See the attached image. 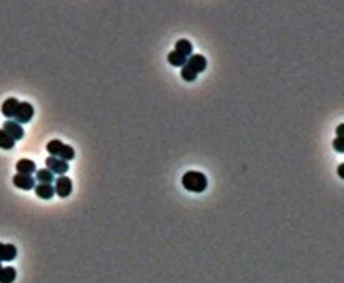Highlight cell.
Here are the masks:
<instances>
[{"instance_id":"15","label":"cell","mask_w":344,"mask_h":283,"mask_svg":"<svg viewBox=\"0 0 344 283\" xmlns=\"http://www.w3.org/2000/svg\"><path fill=\"white\" fill-rule=\"evenodd\" d=\"M16 279V270L13 267H2L0 270V283H13Z\"/></svg>"},{"instance_id":"23","label":"cell","mask_w":344,"mask_h":283,"mask_svg":"<svg viewBox=\"0 0 344 283\" xmlns=\"http://www.w3.org/2000/svg\"><path fill=\"white\" fill-rule=\"evenodd\" d=\"M0 270H2V262H0Z\"/></svg>"},{"instance_id":"7","label":"cell","mask_w":344,"mask_h":283,"mask_svg":"<svg viewBox=\"0 0 344 283\" xmlns=\"http://www.w3.org/2000/svg\"><path fill=\"white\" fill-rule=\"evenodd\" d=\"M186 65L189 66L194 73L199 75V73H202L205 68H207V60H205V57L201 54H194L186 60Z\"/></svg>"},{"instance_id":"5","label":"cell","mask_w":344,"mask_h":283,"mask_svg":"<svg viewBox=\"0 0 344 283\" xmlns=\"http://www.w3.org/2000/svg\"><path fill=\"white\" fill-rule=\"evenodd\" d=\"M13 185L20 190H34L36 186V178L32 175H23V173H16L13 176Z\"/></svg>"},{"instance_id":"22","label":"cell","mask_w":344,"mask_h":283,"mask_svg":"<svg viewBox=\"0 0 344 283\" xmlns=\"http://www.w3.org/2000/svg\"><path fill=\"white\" fill-rule=\"evenodd\" d=\"M343 167H344L343 164H340V165H338V175H340V176H343Z\"/></svg>"},{"instance_id":"10","label":"cell","mask_w":344,"mask_h":283,"mask_svg":"<svg viewBox=\"0 0 344 283\" xmlns=\"http://www.w3.org/2000/svg\"><path fill=\"white\" fill-rule=\"evenodd\" d=\"M20 101L15 97H8L7 101L2 104V113L7 116V118H15V113L18 110Z\"/></svg>"},{"instance_id":"9","label":"cell","mask_w":344,"mask_h":283,"mask_svg":"<svg viewBox=\"0 0 344 283\" xmlns=\"http://www.w3.org/2000/svg\"><path fill=\"white\" fill-rule=\"evenodd\" d=\"M34 193L41 199H52L55 196V190L51 183H37L34 186Z\"/></svg>"},{"instance_id":"18","label":"cell","mask_w":344,"mask_h":283,"mask_svg":"<svg viewBox=\"0 0 344 283\" xmlns=\"http://www.w3.org/2000/svg\"><path fill=\"white\" fill-rule=\"evenodd\" d=\"M75 149L68 146V144H63V147H62V151H60V154L57 155L58 159H62L65 160V162H70V160H73L75 159Z\"/></svg>"},{"instance_id":"21","label":"cell","mask_w":344,"mask_h":283,"mask_svg":"<svg viewBox=\"0 0 344 283\" xmlns=\"http://www.w3.org/2000/svg\"><path fill=\"white\" fill-rule=\"evenodd\" d=\"M343 128H344V125H338V128H336V138H343Z\"/></svg>"},{"instance_id":"19","label":"cell","mask_w":344,"mask_h":283,"mask_svg":"<svg viewBox=\"0 0 344 283\" xmlns=\"http://www.w3.org/2000/svg\"><path fill=\"white\" fill-rule=\"evenodd\" d=\"M181 78H183V80H185V81L189 83V81H194V80H196L197 75L194 73V71L189 68V66L185 65V66H183V68H181Z\"/></svg>"},{"instance_id":"17","label":"cell","mask_w":344,"mask_h":283,"mask_svg":"<svg viewBox=\"0 0 344 283\" xmlns=\"http://www.w3.org/2000/svg\"><path fill=\"white\" fill-rule=\"evenodd\" d=\"M62 147H63V142L60 140H52L47 142V152L51 154L52 157H57L60 151H62Z\"/></svg>"},{"instance_id":"8","label":"cell","mask_w":344,"mask_h":283,"mask_svg":"<svg viewBox=\"0 0 344 283\" xmlns=\"http://www.w3.org/2000/svg\"><path fill=\"white\" fill-rule=\"evenodd\" d=\"M16 254H18L16 246L0 243V262H10V260L16 259Z\"/></svg>"},{"instance_id":"1","label":"cell","mask_w":344,"mask_h":283,"mask_svg":"<svg viewBox=\"0 0 344 283\" xmlns=\"http://www.w3.org/2000/svg\"><path fill=\"white\" fill-rule=\"evenodd\" d=\"M183 188L189 193H204L207 190V176H205L202 171H186L181 178Z\"/></svg>"},{"instance_id":"6","label":"cell","mask_w":344,"mask_h":283,"mask_svg":"<svg viewBox=\"0 0 344 283\" xmlns=\"http://www.w3.org/2000/svg\"><path fill=\"white\" fill-rule=\"evenodd\" d=\"M2 130L7 133L8 136H12L15 141L23 140V136H25V130L21 128V125L16 123L15 120H7V121H5L3 126H2Z\"/></svg>"},{"instance_id":"16","label":"cell","mask_w":344,"mask_h":283,"mask_svg":"<svg viewBox=\"0 0 344 283\" xmlns=\"http://www.w3.org/2000/svg\"><path fill=\"white\" fill-rule=\"evenodd\" d=\"M15 147V140L12 136H8L2 128H0V149H5V151H10V149Z\"/></svg>"},{"instance_id":"2","label":"cell","mask_w":344,"mask_h":283,"mask_svg":"<svg viewBox=\"0 0 344 283\" xmlns=\"http://www.w3.org/2000/svg\"><path fill=\"white\" fill-rule=\"evenodd\" d=\"M34 116V107L29 104V102H20L18 105V110L15 113V121L20 125H26L29 123Z\"/></svg>"},{"instance_id":"14","label":"cell","mask_w":344,"mask_h":283,"mask_svg":"<svg viewBox=\"0 0 344 283\" xmlns=\"http://www.w3.org/2000/svg\"><path fill=\"white\" fill-rule=\"evenodd\" d=\"M36 181L51 183V185H52V181H55V176L49 169H41V170H36Z\"/></svg>"},{"instance_id":"11","label":"cell","mask_w":344,"mask_h":283,"mask_svg":"<svg viewBox=\"0 0 344 283\" xmlns=\"http://www.w3.org/2000/svg\"><path fill=\"white\" fill-rule=\"evenodd\" d=\"M36 164L32 162L29 159H21L16 162V171L18 173H23V175H32L36 173Z\"/></svg>"},{"instance_id":"12","label":"cell","mask_w":344,"mask_h":283,"mask_svg":"<svg viewBox=\"0 0 344 283\" xmlns=\"http://www.w3.org/2000/svg\"><path fill=\"white\" fill-rule=\"evenodd\" d=\"M175 51L181 54V55H185V57H191L192 55V44L187 41V39H180L178 42H176V46H175Z\"/></svg>"},{"instance_id":"3","label":"cell","mask_w":344,"mask_h":283,"mask_svg":"<svg viewBox=\"0 0 344 283\" xmlns=\"http://www.w3.org/2000/svg\"><path fill=\"white\" fill-rule=\"evenodd\" d=\"M53 190L58 198H68L71 191H73V183H71V178H68V176H65V175H60L58 178H55Z\"/></svg>"},{"instance_id":"4","label":"cell","mask_w":344,"mask_h":283,"mask_svg":"<svg viewBox=\"0 0 344 283\" xmlns=\"http://www.w3.org/2000/svg\"><path fill=\"white\" fill-rule=\"evenodd\" d=\"M46 167L52 171V173L55 175H65L66 171H68L70 165L68 162H65V160L58 159V157H52V155H49V157L46 159Z\"/></svg>"},{"instance_id":"20","label":"cell","mask_w":344,"mask_h":283,"mask_svg":"<svg viewBox=\"0 0 344 283\" xmlns=\"http://www.w3.org/2000/svg\"><path fill=\"white\" fill-rule=\"evenodd\" d=\"M333 147H335V151H338V152H344V140L343 138H336V140L333 141Z\"/></svg>"},{"instance_id":"13","label":"cell","mask_w":344,"mask_h":283,"mask_svg":"<svg viewBox=\"0 0 344 283\" xmlns=\"http://www.w3.org/2000/svg\"><path fill=\"white\" fill-rule=\"evenodd\" d=\"M166 60H168V63L170 65H173V66H185L186 65V57L185 55H181V54H178L176 51H171L170 54H168V57H166Z\"/></svg>"}]
</instances>
